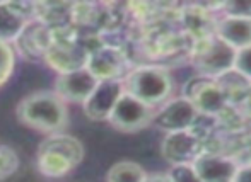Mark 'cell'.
<instances>
[{
    "label": "cell",
    "instance_id": "1",
    "mask_svg": "<svg viewBox=\"0 0 251 182\" xmlns=\"http://www.w3.org/2000/svg\"><path fill=\"white\" fill-rule=\"evenodd\" d=\"M16 116L21 124L45 135L62 133L69 124L67 104L53 90H36L19 101Z\"/></svg>",
    "mask_w": 251,
    "mask_h": 182
},
{
    "label": "cell",
    "instance_id": "2",
    "mask_svg": "<svg viewBox=\"0 0 251 182\" xmlns=\"http://www.w3.org/2000/svg\"><path fill=\"white\" fill-rule=\"evenodd\" d=\"M84 145L79 138L65 133L48 135L38 146L36 167L48 179L69 176L84 159Z\"/></svg>",
    "mask_w": 251,
    "mask_h": 182
},
{
    "label": "cell",
    "instance_id": "3",
    "mask_svg": "<svg viewBox=\"0 0 251 182\" xmlns=\"http://www.w3.org/2000/svg\"><path fill=\"white\" fill-rule=\"evenodd\" d=\"M122 82L126 94L154 109L171 99L173 89H175L171 73L162 66L155 65L132 68L122 77Z\"/></svg>",
    "mask_w": 251,
    "mask_h": 182
},
{
    "label": "cell",
    "instance_id": "4",
    "mask_svg": "<svg viewBox=\"0 0 251 182\" xmlns=\"http://www.w3.org/2000/svg\"><path fill=\"white\" fill-rule=\"evenodd\" d=\"M199 118V111L188 97L173 96L155 109L152 124L164 133L183 131V129H192Z\"/></svg>",
    "mask_w": 251,
    "mask_h": 182
},
{
    "label": "cell",
    "instance_id": "5",
    "mask_svg": "<svg viewBox=\"0 0 251 182\" xmlns=\"http://www.w3.org/2000/svg\"><path fill=\"white\" fill-rule=\"evenodd\" d=\"M155 109L130 94L123 92L116 102L108 122L122 133H137L152 124Z\"/></svg>",
    "mask_w": 251,
    "mask_h": 182
},
{
    "label": "cell",
    "instance_id": "6",
    "mask_svg": "<svg viewBox=\"0 0 251 182\" xmlns=\"http://www.w3.org/2000/svg\"><path fill=\"white\" fill-rule=\"evenodd\" d=\"M234 58L236 50H232L214 34L210 40H201L200 51L195 55V66L203 77L212 79L231 72L234 66Z\"/></svg>",
    "mask_w": 251,
    "mask_h": 182
},
{
    "label": "cell",
    "instance_id": "7",
    "mask_svg": "<svg viewBox=\"0 0 251 182\" xmlns=\"http://www.w3.org/2000/svg\"><path fill=\"white\" fill-rule=\"evenodd\" d=\"M123 92L125 89L122 79L98 82L91 96L82 104L84 116L91 121H108Z\"/></svg>",
    "mask_w": 251,
    "mask_h": 182
},
{
    "label": "cell",
    "instance_id": "8",
    "mask_svg": "<svg viewBox=\"0 0 251 182\" xmlns=\"http://www.w3.org/2000/svg\"><path fill=\"white\" fill-rule=\"evenodd\" d=\"M200 153V136L193 128L166 133L161 142V155L171 167L193 163Z\"/></svg>",
    "mask_w": 251,
    "mask_h": 182
},
{
    "label": "cell",
    "instance_id": "9",
    "mask_svg": "<svg viewBox=\"0 0 251 182\" xmlns=\"http://www.w3.org/2000/svg\"><path fill=\"white\" fill-rule=\"evenodd\" d=\"M98 82L100 80L84 66V68L72 70L67 73H58L55 79L53 92L65 104H84L94 87L98 85Z\"/></svg>",
    "mask_w": 251,
    "mask_h": 182
},
{
    "label": "cell",
    "instance_id": "10",
    "mask_svg": "<svg viewBox=\"0 0 251 182\" xmlns=\"http://www.w3.org/2000/svg\"><path fill=\"white\" fill-rule=\"evenodd\" d=\"M192 165L201 182H232L239 169L232 159L217 153H200Z\"/></svg>",
    "mask_w": 251,
    "mask_h": 182
},
{
    "label": "cell",
    "instance_id": "11",
    "mask_svg": "<svg viewBox=\"0 0 251 182\" xmlns=\"http://www.w3.org/2000/svg\"><path fill=\"white\" fill-rule=\"evenodd\" d=\"M183 96L192 101L200 116L201 114H215L224 109L226 106V92L219 83H214V80L207 79V77L197 83L195 89L188 90Z\"/></svg>",
    "mask_w": 251,
    "mask_h": 182
},
{
    "label": "cell",
    "instance_id": "12",
    "mask_svg": "<svg viewBox=\"0 0 251 182\" xmlns=\"http://www.w3.org/2000/svg\"><path fill=\"white\" fill-rule=\"evenodd\" d=\"M215 36L232 50L239 51L251 44V17L224 16L217 24Z\"/></svg>",
    "mask_w": 251,
    "mask_h": 182
},
{
    "label": "cell",
    "instance_id": "13",
    "mask_svg": "<svg viewBox=\"0 0 251 182\" xmlns=\"http://www.w3.org/2000/svg\"><path fill=\"white\" fill-rule=\"evenodd\" d=\"M86 68L98 80L122 79L123 73V55L115 48H101L87 57Z\"/></svg>",
    "mask_w": 251,
    "mask_h": 182
},
{
    "label": "cell",
    "instance_id": "14",
    "mask_svg": "<svg viewBox=\"0 0 251 182\" xmlns=\"http://www.w3.org/2000/svg\"><path fill=\"white\" fill-rule=\"evenodd\" d=\"M87 57L89 55L75 46H55L47 51L45 58L47 63L55 72L67 73L72 70L84 68L87 65Z\"/></svg>",
    "mask_w": 251,
    "mask_h": 182
},
{
    "label": "cell",
    "instance_id": "15",
    "mask_svg": "<svg viewBox=\"0 0 251 182\" xmlns=\"http://www.w3.org/2000/svg\"><path fill=\"white\" fill-rule=\"evenodd\" d=\"M27 26V17L14 9L12 3L0 2V41H16Z\"/></svg>",
    "mask_w": 251,
    "mask_h": 182
},
{
    "label": "cell",
    "instance_id": "16",
    "mask_svg": "<svg viewBox=\"0 0 251 182\" xmlns=\"http://www.w3.org/2000/svg\"><path fill=\"white\" fill-rule=\"evenodd\" d=\"M146 177V169L133 160H120L106 172V182H144Z\"/></svg>",
    "mask_w": 251,
    "mask_h": 182
},
{
    "label": "cell",
    "instance_id": "17",
    "mask_svg": "<svg viewBox=\"0 0 251 182\" xmlns=\"http://www.w3.org/2000/svg\"><path fill=\"white\" fill-rule=\"evenodd\" d=\"M16 66V51L12 44L0 41V87H3L14 73Z\"/></svg>",
    "mask_w": 251,
    "mask_h": 182
},
{
    "label": "cell",
    "instance_id": "18",
    "mask_svg": "<svg viewBox=\"0 0 251 182\" xmlns=\"http://www.w3.org/2000/svg\"><path fill=\"white\" fill-rule=\"evenodd\" d=\"M19 169V157L16 150L7 145H0V181L12 177Z\"/></svg>",
    "mask_w": 251,
    "mask_h": 182
},
{
    "label": "cell",
    "instance_id": "19",
    "mask_svg": "<svg viewBox=\"0 0 251 182\" xmlns=\"http://www.w3.org/2000/svg\"><path fill=\"white\" fill-rule=\"evenodd\" d=\"M238 75H241L243 79L248 82L251 80V44L243 50L236 51V58H234V66H232Z\"/></svg>",
    "mask_w": 251,
    "mask_h": 182
},
{
    "label": "cell",
    "instance_id": "20",
    "mask_svg": "<svg viewBox=\"0 0 251 182\" xmlns=\"http://www.w3.org/2000/svg\"><path fill=\"white\" fill-rule=\"evenodd\" d=\"M169 177L173 182H201L197 176L195 169L192 163H185V165H173L169 169Z\"/></svg>",
    "mask_w": 251,
    "mask_h": 182
},
{
    "label": "cell",
    "instance_id": "21",
    "mask_svg": "<svg viewBox=\"0 0 251 182\" xmlns=\"http://www.w3.org/2000/svg\"><path fill=\"white\" fill-rule=\"evenodd\" d=\"M232 182H251V163H248V165H239Z\"/></svg>",
    "mask_w": 251,
    "mask_h": 182
},
{
    "label": "cell",
    "instance_id": "22",
    "mask_svg": "<svg viewBox=\"0 0 251 182\" xmlns=\"http://www.w3.org/2000/svg\"><path fill=\"white\" fill-rule=\"evenodd\" d=\"M144 182H173V181L168 172H155V174H147Z\"/></svg>",
    "mask_w": 251,
    "mask_h": 182
}]
</instances>
